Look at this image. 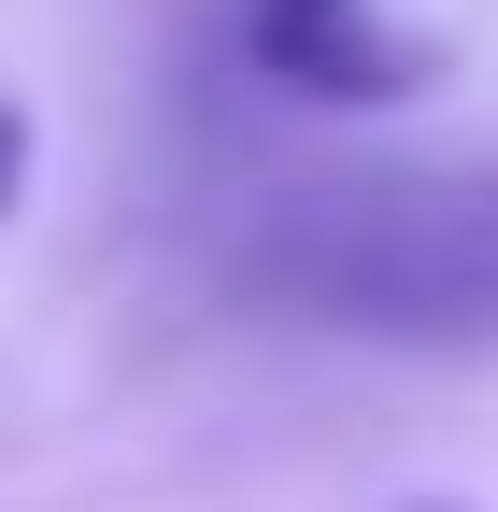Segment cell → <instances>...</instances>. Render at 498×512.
Instances as JSON below:
<instances>
[{"label": "cell", "instance_id": "obj_4", "mask_svg": "<svg viewBox=\"0 0 498 512\" xmlns=\"http://www.w3.org/2000/svg\"><path fill=\"white\" fill-rule=\"evenodd\" d=\"M399 512H484V498H399Z\"/></svg>", "mask_w": 498, "mask_h": 512}, {"label": "cell", "instance_id": "obj_1", "mask_svg": "<svg viewBox=\"0 0 498 512\" xmlns=\"http://www.w3.org/2000/svg\"><path fill=\"white\" fill-rule=\"evenodd\" d=\"M242 285H271L314 328H370V342H498V157L356 171L242 242Z\"/></svg>", "mask_w": 498, "mask_h": 512}, {"label": "cell", "instance_id": "obj_3", "mask_svg": "<svg viewBox=\"0 0 498 512\" xmlns=\"http://www.w3.org/2000/svg\"><path fill=\"white\" fill-rule=\"evenodd\" d=\"M29 157H43V128H29L15 86H0V228H15V200H29Z\"/></svg>", "mask_w": 498, "mask_h": 512}, {"label": "cell", "instance_id": "obj_2", "mask_svg": "<svg viewBox=\"0 0 498 512\" xmlns=\"http://www.w3.org/2000/svg\"><path fill=\"white\" fill-rule=\"evenodd\" d=\"M228 43H242L257 86L314 100V114H385V100H413L442 72L385 0H228Z\"/></svg>", "mask_w": 498, "mask_h": 512}]
</instances>
